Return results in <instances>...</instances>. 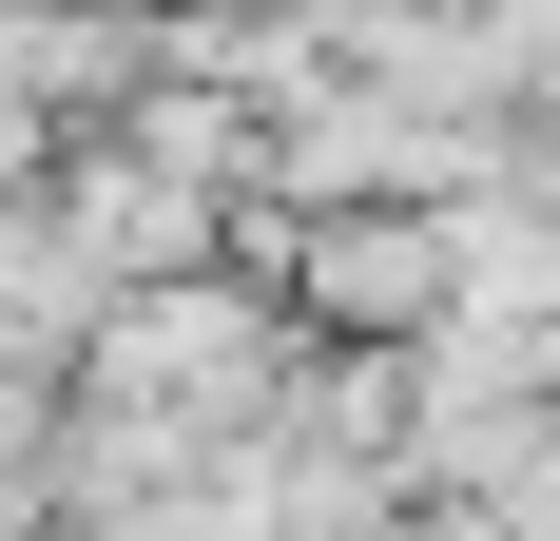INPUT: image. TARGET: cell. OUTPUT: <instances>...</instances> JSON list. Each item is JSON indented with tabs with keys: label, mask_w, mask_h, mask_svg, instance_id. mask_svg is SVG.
<instances>
[{
	"label": "cell",
	"mask_w": 560,
	"mask_h": 541,
	"mask_svg": "<svg viewBox=\"0 0 560 541\" xmlns=\"http://www.w3.org/2000/svg\"><path fill=\"white\" fill-rule=\"evenodd\" d=\"M329 329H368V348H406V329L445 310V232H406V214H368V232H310V270H290Z\"/></svg>",
	"instance_id": "cell-1"
},
{
	"label": "cell",
	"mask_w": 560,
	"mask_h": 541,
	"mask_svg": "<svg viewBox=\"0 0 560 541\" xmlns=\"http://www.w3.org/2000/svg\"><path fill=\"white\" fill-rule=\"evenodd\" d=\"M0 541H39V522H0Z\"/></svg>",
	"instance_id": "cell-2"
}]
</instances>
